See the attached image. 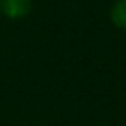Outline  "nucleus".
<instances>
[{
	"mask_svg": "<svg viewBox=\"0 0 126 126\" xmlns=\"http://www.w3.org/2000/svg\"><path fill=\"white\" fill-rule=\"evenodd\" d=\"M32 0H0V11L2 15L11 20L22 19L30 13Z\"/></svg>",
	"mask_w": 126,
	"mask_h": 126,
	"instance_id": "f257e3e1",
	"label": "nucleus"
},
{
	"mask_svg": "<svg viewBox=\"0 0 126 126\" xmlns=\"http://www.w3.org/2000/svg\"><path fill=\"white\" fill-rule=\"evenodd\" d=\"M0 15H2V11H0Z\"/></svg>",
	"mask_w": 126,
	"mask_h": 126,
	"instance_id": "7ed1b4c3",
	"label": "nucleus"
},
{
	"mask_svg": "<svg viewBox=\"0 0 126 126\" xmlns=\"http://www.w3.org/2000/svg\"><path fill=\"white\" fill-rule=\"evenodd\" d=\"M110 19L121 30H126V0H115L110 9Z\"/></svg>",
	"mask_w": 126,
	"mask_h": 126,
	"instance_id": "f03ea898",
	"label": "nucleus"
}]
</instances>
